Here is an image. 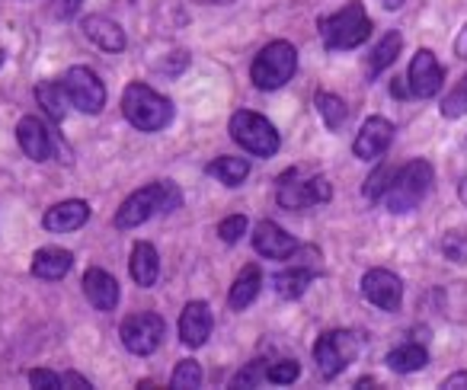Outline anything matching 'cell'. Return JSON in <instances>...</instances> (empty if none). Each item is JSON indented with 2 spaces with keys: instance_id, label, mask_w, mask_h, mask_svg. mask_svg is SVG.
Instances as JSON below:
<instances>
[{
  "instance_id": "30",
  "label": "cell",
  "mask_w": 467,
  "mask_h": 390,
  "mask_svg": "<svg viewBox=\"0 0 467 390\" xmlns=\"http://www.w3.org/2000/svg\"><path fill=\"white\" fill-rule=\"evenodd\" d=\"M202 384V368L199 362H192V358H186V362L176 364L173 377H170V387L173 390H192Z\"/></svg>"
},
{
  "instance_id": "23",
  "label": "cell",
  "mask_w": 467,
  "mask_h": 390,
  "mask_svg": "<svg viewBox=\"0 0 467 390\" xmlns=\"http://www.w3.org/2000/svg\"><path fill=\"white\" fill-rule=\"evenodd\" d=\"M260 288H263V272H260V266H247L241 275H237V282L231 285V294H227V304H231L234 311H244V307H250V304L256 301Z\"/></svg>"
},
{
  "instance_id": "8",
  "label": "cell",
  "mask_w": 467,
  "mask_h": 390,
  "mask_svg": "<svg viewBox=\"0 0 467 390\" xmlns=\"http://www.w3.org/2000/svg\"><path fill=\"white\" fill-rule=\"evenodd\" d=\"M330 182L324 176H311V180H298V169H288L279 176V189H275V199H279L282 209H314V205L330 202Z\"/></svg>"
},
{
  "instance_id": "13",
  "label": "cell",
  "mask_w": 467,
  "mask_h": 390,
  "mask_svg": "<svg viewBox=\"0 0 467 390\" xmlns=\"http://www.w3.org/2000/svg\"><path fill=\"white\" fill-rule=\"evenodd\" d=\"M390 141H394V125L381 116H371L368 122L358 128L356 141H352V154H356L358 160H378V157L390 148Z\"/></svg>"
},
{
  "instance_id": "16",
  "label": "cell",
  "mask_w": 467,
  "mask_h": 390,
  "mask_svg": "<svg viewBox=\"0 0 467 390\" xmlns=\"http://www.w3.org/2000/svg\"><path fill=\"white\" fill-rule=\"evenodd\" d=\"M254 250L266 260H288L298 250V241L285 234L275 221H260L254 228Z\"/></svg>"
},
{
  "instance_id": "15",
  "label": "cell",
  "mask_w": 467,
  "mask_h": 390,
  "mask_svg": "<svg viewBox=\"0 0 467 390\" xmlns=\"http://www.w3.org/2000/svg\"><path fill=\"white\" fill-rule=\"evenodd\" d=\"M90 221V205L80 202V199H67V202H58L42 215V228L52 231V234H71V231H80Z\"/></svg>"
},
{
  "instance_id": "39",
  "label": "cell",
  "mask_w": 467,
  "mask_h": 390,
  "mask_svg": "<svg viewBox=\"0 0 467 390\" xmlns=\"http://www.w3.org/2000/svg\"><path fill=\"white\" fill-rule=\"evenodd\" d=\"M445 390H464L467 387V371H458V375L445 377V384H441Z\"/></svg>"
},
{
  "instance_id": "26",
  "label": "cell",
  "mask_w": 467,
  "mask_h": 390,
  "mask_svg": "<svg viewBox=\"0 0 467 390\" xmlns=\"http://www.w3.org/2000/svg\"><path fill=\"white\" fill-rule=\"evenodd\" d=\"M314 106H317L320 118H324V125L330 131H339L346 125V118H349V106H346L343 97H337V93L320 90L317 97H314Z\"/></svg>"
},
{
  "instance_id": "44",
  "label": "cell",
  "mask_w": 467,
  "mask_h": 390,
  "mask_svg": "<svg viewBox=\"0 0 467 390\" xmlns=\"http://www.w3.org/2000/svg\"><path fill=\"white\" fill-rule=\"evenodd\" d=\"M0 67H4V48H0Z\"/></svg>"
},
{
  "instance_id": "22",
  "label": "cell",
  "mask_w": 467,
  "mask_h": 390,
  "mask_svg": "<svg viewBox=\"0 0 467 390\" xmlns=\"http://www.w3.org/2000/svg\"><path fill=\"white\" fill-rule=\"evenodd\" d=\"M311 282H314V266H292V269H282V272L273 275V288L282 301L301 298Z\"/></svg>"
},
{
  "instance_id": "14",
  "label": "cell",
  "mask_w": 467,
  "mask_h": 390,
  "mask_svg": "<svg viewBox=\"0 0 467 390\" xmlns=\"http://www.w3.org/2000/svg\"><path fill=\"white\" fill-rule=\"evenodd\" d=\"M212 336V307L205 301H189L180 313V339L189 349H202Z\"/></svg>"
},
{
  "instance_id": "29",
  "label": "cell",
  "mask_w": 467,
  "mask_h": 390,
  "mask_svg": "<svg viewBox=\"0 0 467 390\" xmlns=\"http://www.w3.org/2000/svg\"><path fill=\"white\" fill-rule=\"evenodd\" d=\"M439 112H441V118H461V116H467V74L458 80V84L451 87V90L445 93V99H441Z\"/></svg>"
},
{
  "instance_id": "3",
  "label": "cell",
  "mask_w": 467,
  "mask_h": 390,
  "mask_svg": "<svg viewBox=\"0 0 467 390\" xmlns=\"http://www.w3.org/2000/svg\"><path fill=\"white\" fill-rule=\"evenodd\" d=\"M368 36H371V20L358 0H349L339 14L320 20V39H324V46L330 48V52L358 48L362 42H368Z\"/></svg>"
},
{
  "instance_id": "21",
  "label": "cell",
  "mask_w": 467,
  "mask_h": 390,
  "mask_svg": "<svg viewBox=\"0 0 467 390\" xmlns=\"http://www.w3.org/2000/svg\"><path fill=\"white\" fill-rule=\"evenodd\" d=\"M129 272L141 288H154L157 285V275H161V256H157V250L150 247V243L141 241V243H135V247H131Z\"/></svg>"
},
{
  "instance_id": "33",
  "label": "cell",
  "mask_w": 467,
  "mask_h": 390,
  "mask_svg": "<svg viewBox=\"0 0 467 390\" xmlns=\"http://www.w3.org/2000/svg\"><path fill=\"white\" fill-rule=\"evenodd\" d=\"M441 253L451 262H467V234H461V231L445 234L441 237Z\"/></svg>"
},
{
  "instance_id": "41",
  "label": "cell",
  "mask_w": 467,
  "mask_h": 390,
  "mask_svg": "<svg viewBox=\"0 0 467 390\" xmlns=\"http://www.w3.org/2000/svg\"><path fill=\"white\" fill-rule=\"evenodd\" d=\"M356 387L358 390H368V387H378V381H375V377H362V381H358Z\"/></svg>"
},
{
  "instance_id": "19",
  "label": "cell",
  "mask_w": 467,
  "mask_h": 390,
  "mask_svg": "<svg viewBox=\"0 0 467 390\" xmlns=\"http://www.w3.org/2000/svg\"><path fill=\"white\" fill-rule=\"evenodd\" d=\"M84 36L93 42V46H99L103 52H122L125 48V29L119 26L116 20H109V16H87L84 20Z\"/></svg>"
},
{
  "instance_id": "4",
  "label": "cell",
  "mask_w": 467,
  "mask_h": 390,
  "mask_svg": "<svg viewBox=\"0 0 467 390\" xmlns=\"http://www.w3.org/2000/svg\"><path fill=\"white\" fill-rule=\"evenodd\" d=\"M122 112L138 131H161L173 118V103L148 84H129L122 93Z\"/></svg>"
},
{
  "instance_id": "25",
  "label": "cell",
  "mask_w": 467,
  "mask_h": 390,
  "mask_svg": "<svg viewBox=\"0 0 467 390\" xmlns=\"http://www.w3.org/2000/svg\"><path fill=\"white\" fill-rule=\"evenodd\" d=\"M208 176L234 189L250 176V160L247 157H218L214 163H208Z\"/></svg>"
},
{
  "instance_id": "6",
  "label": "cell",
  "mask_w": 467,
  "mask_h": 390,
  "mask_svg": "<svg viewBox=\"0 0 467 390\" xmlns=\"http://www.w3.org/2000/svg\"><path fill=\"white\" fill-rule=\"evenodd\" d=\"M231 138L241 144L244 150H250L254 157H275L279 154V131L273 128V122L260 116V112L241 109L231 116V125H227Z\"/></svg>"
},
{
  "instance_id": "20",
  "label": "cell",
  "mask_w": 467,
  "mask_h": 390,
  "mask_svg": "<svg viewBox=\"0 0 467 390\" xmlns=\"http://www.w3.org/2000/svg\"><path fill=\"white\" fill-rule=\"evenodd\" d=\"M71 266H74L71 250H61V247H42V250H36V256H33V275L46 282L65 279V275L71 272Z\"/></svg>"
},
{
  "instance_id": "10",
  "label": "cell",
  "mask_w": 467,
  "mask_h": 390,
  "mask_svg": "<svg viewBox=\"0 0 467 390\" xmlns=\"http://www.w3.org/2000/svg\"><path fill=\"white\" fill-rule=\"evenodd\" d=\"M61 87L67 93V103L74 109L87 112V116H99L106 106V87L90 67H71V71L61 77Z\"/></svg>"
},
{
  "instance_id": "43",
  "label": "cell",
  "mask_w": 467,
  "mask_h": 390,
  "mask_svg": "<svg viewBox=\"0 0 467 390\" xmlns=\"http://www.w3.org/2000/svg\"><path fill=\"white\" fill-rule=\"evenodd\" d=\"M205 4H231V0H205Z\"/></svg>"
},
{
  "instance_id": "12",
  "label": "cell",
  "mask_w": 467,
  "mask_h": 390,
  "mask_svg": "<svg viewBox=\"0 0 467 390\" xmlns=\"http://www.w3.org/2000/svg\"><path fill=\"white\" fill-rule=\"evenodd\" d=\"M445 84V71L441 65L435 61V55L429 48H420L410 61V71H407V90L410 97H420V99H432L435 93L441 90Z\"/></svg>"
},
{
  "instance_id": "35",
  "label": "cell",
  "mask_w": 467,
  "mask_h": 390,
  "mask_svg": "<svg viewBox=\"0 0 467 390\" xmlns=\"http://www.w3.org/2000/svg\"><path fill=\"white\" fill-rule=\"evenodd\" d=\"M244 234H247V218H244V215H231V218H224V221L218 224V237L224 243H237Z\"/></svg>"
},
{
  "instance_id": "9",
  "label": "cell",
  "mask_w": 467,
  "mask_h": 390,
  "mask_svg": "<svg viewBox=\"0 0 467 390\" xmlns=\"http://www.w3.org/2000/svg\"><path fill=\"white\" fill-rule=\"evenodd\" d=\"M119 336H122V345L131 355H150V352L161 349L163 336H167V320L150 311L131 313V317H125L122 326H119Z\"/></svg>"
},
{
  "instance_id": "42",
  "label": "cell",
  "mask_w": 467,
  "mask_h": 390,
  "mask_svg": "<svg viewBox=\"0 0 467 390\" xmlns=\"http://www.w3.org/2000/svg\"><path fill=\"white\" fill-rule=\"evenodd\" d=\"M381 7H384V10H400V7H403V0H381Z\"/></svg>"
},
{
  "instance_id": "28",
  "label": "cell",
  "mask_w": 467,
  "mask_h": 390,
  "mask_svg": "<svg viewBox=\"0 0 467 390\" xmlns=\"http://www.w3.org/2000/svg\"><path fill=\"white\" fill-rule=\"evenodd\" d=\"M400 48H403V36L400 33H388V36H384V39L375 46V52H371V58H368V77H378L384 67L394 65L397 55H400Z\"/></svg>"
},
{
  "instance_id": "37",
  "label": "cell",
  "mask_w": 467,
  "mask_h": 390,
  "mask_svg": "<svg viewBox=\"0 0 467 390\" xmlns=\"http://www.w3.org/2000/svg\"><path fill=\"white\" fill-rule=\"evenodd\" d=\"M78 10H80V0H55V16H61V20L74 16Z\"/></svg>"
},
{
  "instance_id": "18",
  "label": "cell",
  "mask_w": 467,
  "mask_h": 390,
  "mask_svg": "<svg viewBox=\"0 0 467 390\" xmlns=\"http://www.w3.org/2000/svg\"><path fill=\"white\" fill-rule=\"evenodd\" d=\"M84 294L97 311L109 313V311H116V304H119V282L112 279L106 269L93 266L84 272Z\"/></svg>"
},
{
  "instance_id": "27",
  "label": "cell",
  "mask_w": 467,
  "mask_h": 390,
  "mask_svg": "<svg viewBox=\"0 0 467 390\" xmlns=\"http://www.w3.org/2000/svg\"><path fill=\"white\" fill-rule=\"evenodd\" d=\"M36 99H39V106L55 118V122H65L67 106H71V103H67V93H65V87H61V80H58V84H48V80H42V84L36 87Z\"/></svg>"
},
{
  "instance_id": "17",
  "label": "cell",
  "mask_w": 467,
  "mask_h": 390,
  "mask_svg": "<svg viewBox=\"0 0 467 390\" xmlns=\"http://www.w3.org/2000/svg\"><path fill=\"white\" fill-rule=\"evenodd\" d=\"M16 141H20L23 154H26L29 160H36V163L48 160V157L55 154L52 131H48L36 116L20 118V125H16Z\"/></svg>"
},
{
  "instance_id": "7",
  "label": "cell",
  "mask_w": 467,
  "mask_h": 390,
  "mask_svg": "<svg viewBox=\"0 0 467 390\" xmlns=\"http://www.w3.org/2000/svg\"><path fill=\"white\" fill-rule=\"evenodd\" d=\"M358 349H362V343H358L356 333H349V330L324 333V336L314 343V362H317V371L327 377V381H333V377H339L352 362H356Z\"/></svg>"
},
{
  "instance_id": "31",
  "label": "cell",
  "mask_w": 467,
  "mask_h": 390,
  "mask_svg": "<svg viewBox=\"0 0 467 390\" xmlns=\"http://www.w3.org/2000/svg\"><path fill=\"white\" fill-rule=\"evenodd\" d=\"M390 180H394V169H390L388 163H381V167L368 176V182H365V199H368V202L384 199V189L390 186Z\"/></svg>"
},
{
  "instance_id": "40",
  "label": "cell",
  "mask_w": 467,
  "mask_h": 390,
  "mask_svg": "<svg viewBox=\"0 0 467 390\" xmlns=\"http://www.w3.org/2000/svg\"><path fill=\"white\" fill-rule=\"evenodd\" d=\"M454 55H458V58H467V26L461 29L458 39H454Z\"/></svg>"
},
{
  "instance_id": "11",
  "label": "cell",
  "mask_w": 467,
  "mask_h": 390,
  "mask_svg": "<svg viewBox=\"0 0 467 390\" xmlns=\"http://www.w3.org/2000/svg\"><path fill=\"white\" fill-rule=\"evenodd\" d=\"M362 298L381 311H400L403 304V282L390 269H368L362 275Z\"/></svg>"
},
{
  "instance_id": "24",
  "label": "cell",
  "mask_w": 467,
  "mask_h": 390,
  "mask_svg": "<svg viewBox=\"0 0 467 390\" xmlns=\"http://www.w3.org/2000/svg\"><path fill=\"white\" fill-rule=\"evenodd\" d=\"M426 364H429V352L420 343H403L388 352V368L397 371V375H413V371H422Z\"/></svg>"
},
{
  "instance_id": "32",
  "label": "cell",
  "mask_w": 467,
  "mask_h": 390,
  "mask_svg": "<svg viewBox=\"0 0 467 390\" xmlns=\"http://www.w3.org/2000/svg\"><path fill=\"white\" fill-rule=\"evenodd\" d=\"M298 375H301V364L295 362V358H282V362H273L266 368L269 384H292V381H298Z\"/></svg>"
},
{
  "instance_id": "36",
  "label": "cell",
  "mask_w": 467,
  "mask_h": 390,
  "mask_svg": "<svg viewBox=\"0 0 467 390\" xmlns=\"http://www.w3.org/2000/svg\"><path fill=\"white\" fill-rule=\"evenodd\" d=\"M29 384L39 390H61V375H55L48 368H33L29 371Z\"/></svg>"
},
{
  "instance_id": "1",
  "label": "cell",
  "mask_w": 467,
  "mask_h": 390,
  "mask_svg": "<svg viewBox=\"0 0 467 390\" xmlns=\"http://www.w3.org/2000/svg\"><path fill=\"white\" fill-rule=\"evenodd\" d=\"M180 202H182V195L173 182H150V186L138 189V192H131L129 199H125L122 209L116 211V228L131 231V228H138V224L150 221L154 215H161V211L180 209Z\"/></svg>"
},
{
  "instance_id": "34",
  "label": "cell",
  "mask_w": 467,
  "mask_h": 390,
  "mask_svg": "<svg viewBox=\"0 0 467 390\" xmlns=\"http://www.w3.org/2000/svg\"><path fill=\"white\" fill-rule=\"evenodd\" d=\"M266 362H250L244 371H237V377H234V387H260L263 381H266Z\"/></svg>"
},
{
  "instance_id": "2",
  "label": "cell",
  "mask_w": 467,
  "mask_h": 390,
  "mask_svg": "<svg viewBox=\"0 0 467 390\" xmlns=\"http://www.w3.org/2000/svg\"><path fill=\"white\" fill-rule=\"evenodd\" d=\"M432 176L435 173L429 160H410L407 167L397 169L390 186L384 189V205L390 215H407V211L420 209V202L432 189Z\"/></svg>"
},
{
  "instance_id": "5",
  "label": "cell",
  "mask_w": 467,
  "mask_h": 390,
  "mask_svg": "<svg viewBox=\"0 0 467 390\" xmlns=\"http://www.w3.org/2000/svg\"><path fill=\"white\" fill-rule=\"evenodd\" d=\"M295 71H298V52H295V46L285 39H275L254 58L250 80L260 90H279V87H285L295 77Z\"/></svg>"
},
{
  "instance_id": "38",
  "label": "cell",
  "mask_w": 467,
  "mask_h": 390,
  "mask_svg": "<svg viewBox=\"0 0 467 390\" xmlns=\"http://www.w3.org/2000/svg\"><path fill=\"white\" fill-rule=\"evenodd\" d=\"M61 387H80V390H90V381H87L84 375H74V371H67V375H61Z\"/></svg>"
}]
</instances>
